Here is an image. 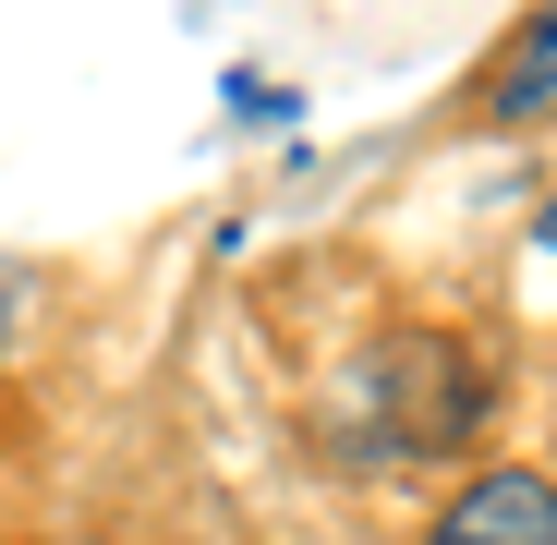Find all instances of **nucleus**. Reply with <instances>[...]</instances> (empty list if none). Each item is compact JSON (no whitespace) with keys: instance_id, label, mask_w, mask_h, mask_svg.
I'll list each match as a JSON object with an SVG mask.
<instances>
[{"instance_id":"1","label":"nucleus","mask_w":557,"mask_h":545,"mask_svg":"<svg viewBox=\"0 0 557 545\" xmlns=\"http://www.w3.org/2000/svg\"><path fill=\"white\" fill-rule=\"evenodd\" d=\"M485 412H497V376H485L460 339H436V327L376 339V351L339 376V400H327V424H339L351 461H436V448L485 436Z\"/></svg>"},{"instance_id":"2","label":"nucleus","mask_w":557,"mask_h":545,"mask_svg":"<svg viewBox=\"0 0 557 545\" xmlns=\"http://www.w3.org/2000/svg\"><path fill=\"white\" fill-rule=\"evenodd\" d=\"M424 545H557V509H545V473H473Z\"/></svg>"},{"instance_id":"3","label":"nucleus","mask_w":557,"mask_h":545,"mask_svg":"<svg viewBox=\"0 0 557 545\" xmlns=\"http://www.w3.org/2000/svg\"><path fill=\"white\" fill-rule=\"evenodd\" d=\"M13 327H25V280L0 267V351H13Z\"/></svg>"}]
</instances>
